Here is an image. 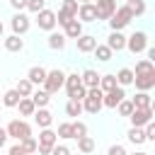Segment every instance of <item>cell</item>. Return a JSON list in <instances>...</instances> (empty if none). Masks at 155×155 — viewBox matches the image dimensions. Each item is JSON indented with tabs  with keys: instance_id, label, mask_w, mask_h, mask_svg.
Wrapping results in <instances>:
<instances>
[{
	"instance_id": "1f68e13d",
	"label": "cell",
	"mask_w": 155,
	"mask_h": 155,
	"mask_svg": "<svg viewBox=\"0 0 155 155\" xmlns=\"http://www.w3.org/2000/svg\"><path fill=\"white\" fill-rule=\"evenodd\" d=\"M126 138H128L133 145H143V143H145V133H143V128H136V126H131V128H128Z\"/></svg>"
},
{
	"instance_id": "603a6c76",
	"label": "cell",
	"mask_w": 155,
	"mask_h": 155,
	"mask_svg": "<svg viewBox=\"0 0 155 155\" xmlns=\"http://www.w3.org/2000/svg\"><path fill=\"white\" fill-rule=\"evenodd\" d=\"M131 104H133V109H148V107H153V97H150V92H136L131 97Z\"/></svg>"
},
{
	"instance_id": "11a10c76",
	"label": "cell",
	"mask_w": 155,
	"mask_h": 155,
	"mask_svg": "<svg viewBox=\"0 0 155 155\" xmlns=\"http://www.w3.org/2000/svg\"><path fill=\"white\" fill-rule=\"evenodd\" d=\"M0 104H2V94H0Z\"/></svg>"
},
{
	"instance_id": "816d5d0a",
	"label": "cell",
	"mask_w": 155,
	"mask_h": 155,
	"mask_svg": "<svg viewBox=\"0 0 155 155\" xmlns=\"http://www.w3.org/2000/svg\"><path fill=\"white\" fill-rule=\"evenodd\" d=\"M2 34H5V24L0 22V39H2Z\"/></svg>"
},
{
	"instance_id": "6da1fadb",
	"label": "cell",
	"mask_w": 155,
	"mask_h": 155,
	"mask_svg": "<svg viewBox=\"0 0 155 155\" xmlns=\"http://www.w3.org/2000/svg\"><path fill=\"white\" fill-rule=\"evenodd\" d=\"M131 19H133V15L128 12V7H126V5H119L116 12H114L107 22H109V29H111V31H121V29H126V27L131 24Z\"/></svg>"
},
{
	"instance_id": "d4e9b609",
	"label": "cell",
	"mask_w": 155,
	"mask_h": 155,
	"mask_svg": "<svg viewBox=\"0 0 155 155\" xmlns=\"http://www.w3.org/2000/svg\"><path fill=\"white\" fill-rule=\"evenodd\" d=\"M92 53H94V58H97L99 63H109V61L114 58V53H111V48H109L107 44H97Z\"/></svg>"
},
{
	"instance_id": "8992f818",
	"label": "cell",
	"mask_w": 155,
	"mask_h": 155,
	"mask_svg": "<svg viewBox=\"0 0 155 155\" xmlns=\"http://www.w3.org/2000/svg\"><path fill=\"white\" fill-rule=\"evenodd\" d=\"M36 27L41 29V31H53L56 29V12L53 10H48V7H44L39 15H36Z\"/></svg>"
},
{
	"instance_id": "cb8c5ba5",
	"label": "cell",
	"mask_w": 155,
	"mask_h": 155,
	"mask_svg": "<svg viewBox=\"0 0 155 155\" xmlns=\"http://www.w3.org/2000/svg\"><path fill=\"white\" fill-rule=\"evenodd\" d=\"M114 78H116V85L119 87H128V85H133V78L136 75H133V68H121Z\"/></svg>"
},
{
	"instance_id": "d590c367",
	"label": "cell",
	"mask_w": 155,
	"mask_h": 155,
	"mask_svg": "<svg viewBox=\"0 0 155 155\" xmlns=\"http://www.w3.org/2000/svg\"><path fill=\"white\" fill-rule=\"evenodd\" d=\"M56 136H58V138H63V140H70V138H73V126H70V121H61V124H58Z\"/></svg>"
},
{
	"instance_id": "e575fe53",
	"label": "cell",
	"mask_w": 155,
	"mask_h": 155,
	"mask_svg": "<svg viewBox=\"0 0 155 155\" xmlns=\"http://www.w3.org/2000/svg\"><path fill=\"white\" fill-rule=\"evenodd\" d=\"M36 145H39V143H36V138H34V136H29V138H22V140H19V148H22V153H24V155H34V153H36Z\"/></svg>"
},
{
	"instance_id": "ba28073f",
	"label": "cell",
	"mask_w": 155,
	"mask_h": 155,
	"mask_svg": "<svg viewBox=\"0 0 155 155\" xmlns=\"http://www.w3.org/2000/svg\"><path fill=\"white\" fill-rule=\"evenodd\" d=\"M153 107H148V109H133L131 111V116H128V121H131V126H136V128H143L148 121H153Z\"/></svg>"
},
{
	"instance_id": "5b68a950",
	"label": "cell",
	"mask_w": 155,
	"mask_h": 155,
	"mask_svg": "<svg viewBox=\"0 0 155 155\" xmlns=\"http://www.w3.org/2000/svg\"><path fill=\"white\" fill-rule=\"evenodd\" d=\"M126 48L136 56V53H143L148 48V34L145 31H133L131 36H126Z\"/></svg>"
},
{
	"instance_id": "b9f144b4",
	"label": "cell",
	"mask_w": 155,
	"mask_h": 155,
	"mask_svg": "<svg viewBox=\"0 0 155 155\" xmlns=\"http://www.w3.org/2000/svg\"><path fill=\"white\" fill-rule=\"evenodd\" d=\"M85 97H87V87H85V85H80V87H75V90H73V92L68 94V99H75V102H82Z\"/></svg>"
},
{
	"instance_id": "4316f807",
	"label": "cell",
	"mask_w": 155,
	"mask_h": 155,
	"mask_svg": "<svg viewBox=\"0 0 155 155\" xmlns=\"http://www.w3.org/2000/svg\"><path fill=\"white\" fill-rule=\"evenodd\" d=\"M126 7H128V12L133 15V19L136 17H143L145 15V10H148V5H145V0H128V2H124Z\"/></svg>"
},
{
	"instance_id": "f5cc1de1",
	"label": "cell",
	"mask_w": 155,
	"mask_h": 155,
	"mask_svg": "<svg viewBox=\"0 0 155 155\" xmlns=\"http://www.w3.org/2000/svg\"><path fill=\"white\" fill-rule=\"evenodd\" d=\"M133 155H150V153H145V150H138V153H133Z\"/></svg>"
},
{
	"instance_id": "8d00e7d4",
	"label": "cell",
	"mask_w": 155,
	"mask_h": 155,
	"mask_svg": "<svg viewBox=\"0 0 155 155\" xmlns=\"http://www.w3.org/2000/svg\"><path fill=\"white\" fill-rule=\"evenodd\" d=\"M65 114H68V116H80V114H82V102L68 99V102H65Z\"/></svg>"
},
{
	"instance_id": "ee69618b",
	"label": "cell",
	"mask_w": 155,
	"mask_h": 155,
	"mask_svg": "<svg viewBox=\"0 0 155 155\" xmlns=\"http://www.w3.org/2000/svg\"><path fill=\"white\" fill-rule=\"evenodd\" d=\"M143 133H145V143H153V140H155V124L148 121V124L143 126Z\"/></svg>"
},
{
	"instance_id": "60d3db41",
	"label": "cell",
	"mask_w": 155,
	"mask_h": 155,
	"mask_svg": "<svg viewBox=\"0 0 155 155\" xmlns=\"http://www.w3.org/2000/svg\"><path fill=\"white\" fill-rule=\"evenodd\" d=\"M44 7H46V0H27V12L31 15H39Z\"/></svg>"
},
{
	"instance_id": "d6986e66",
	"label": "cell",
	"mask_w": 155,
	"mask_h": 155,
	"mask_svg": "<svg viewBox=\"0 0 155 155\" xmlns=\"http://www.w3.org/2000/svg\"><path fill=\"white\" fill-rule=\"evenodd\" d=\"M29 99L34 102V107H36V109H44V107H48L51 94H48L46 90H41V87H34V92H31V97H29Z\"/></svg>"
},
{
	"instance_id": "4fadbf2b",
	"label": "cell",
	"mask_w": 155,
	"mask_h": 155,
	"mask_svg": "<svg viewBox=\"0 0 155 155\" xmlns=\"http://www.w3.org/2000/svg\"><path fill=\"white\" fill-rule=\"evenodd\" d=\"M133 85L138 92H150L155 87V73H145V75H136L133 78Z\"/></svg>"
},
{
	"instance_id": "4dcf8cb0",
	"label": "cell",
	"mask_w": 155,
	"mask_h": 155,
	"mask_svg": "<svg viewBox=\"0 0 155 155\" xmlns=\"http://www.w3.org/2000/svg\"><path fill=\"white\" fill-rule=\"evenodd\" d=\"M145 73H155V63H153V61H148V58H140V61L136 63L133 75H145Z\"/></svg>"
},
{
	"instance_id": "e0dca14e",
	"label": "cell",
	"mask_w": 155,
	"mask_h": 155,
	"mask_svg": "<svg viewBox=\"0 0 155 155\" xmlns=\"http://www.w3.org/2000/svg\"><path fill=\"white\" fill-rule=\"evenodd\" d=\"M2 46H5V51H10V53H19V51L24 48V39L17 36V34H10V36H2Z\"/></svg>"
},
{
	"instance_id": "9f6ffc18",
	"label": "cell",
	"mask_w": 155,
	"mask_h": 155,
	"mask_svg": "<svg viewBox=\"0 0 155 155\" xmlns=\"http://www.w3.org/2000/svg\"><path fill=\"white\" fill-rule=\"evenodd\" d=\"M0 124H2V116H0Z\"/></svg>"
},
{
	"instance_id": "3957f363",
	"label": "cell",
	"mask_w": 155,
	"mask_h": 155,
	"mask_svg": "<svg viewBox=\"0 0 155 155\" xmlns=\"http://www.w3.org/2000/svg\"><path fill=\"white\" fill-rule=\"evenodd\" d=\"M63 82H65V73L61 70V68H53V70H48L46 73V80H44V85H41V90H46L51 97L63 87Z\"/></svg>"
},
{
	"instance_id": "7402d4cb",
	"label": "cell",
	"mask_w": 155,
	"mask_h": 155,
	"mask_svg": "<svg viewBox=\"0 0 155 155\" xmlns=\"http://www.w3.org/2000/svg\"><path fill=\"white\" fill-rule=\"evenodd\" d=\"M80 82H82L87 90H90V87H99V73L92 70V68H87V70L80 73Z\"/></svg>"
},
{
	"instance_id": "9a60e30c",
	"label": "cell",
	"mask_w": 155,
	"mask_h": 155,
	"mask_svg": "<svg viewBox=\"0 0 155 155\" xmlns=\"http://www.w3.org/2000/svg\"><path fill=\"white\" fill-rule=\"evenodd\" d=\"M46 44H48V48L51 51H63L65 48V44H68V39L63 36V31H48V39H46Z\"/></svg>"
},
{
	"instance_id": "ffe728a7",
	"label": "cell",
	"mask_w": 155,
	"mask_h": 155,
	"mask_svg": "<svg viewBox=\"0 0 155 155\" xmlns=\"http://www.w3.org/2000/svg\"><path fill=\"white\" fill-rule=\"evenodd\" d=\"M36 143H39V145H48V148H53V145L58 143V136H56L53 128H39V138H36Z\"/></svg>"
},
{
	"instance_id": "f546056e",
	"label": "cell",
	"mask_w": 155,
	"mask_h": 155,
	"mask_svg": "<svg viewBox=\"0 0 155 155\" xmlns=\"http://www.w3.org/2000/svg\"><path fill=\"white\" fill-rule=\"evenodd\" d=\"M15 90H17V94H19V97H31L34 85H31L27 78H19V80H17V85H15Z\"/></svg>"
},
{
	"instance_id": "ac0fdd59",
	"label": "cell",
	"mask_w": 155,
	"mask_h": 155,
	"mask_svg": "<svg viewBox=\"0 0 155 155\" xmlns=\"http://www.w3.org/2000/svg\"><path fill=\"white\" fill-rule=\"evenodd\" d=\"M34 124L39 126V128H51V124H53V114L44 107V109H36L34 111Z\"/></svg>"
},
{
	"instance_id": "74e56055",
	"label": "cell",
	"mask_w": 155,
	"mask_h": 155,
	"mask_svg": "<svg viewBox=\"0 0 155 155\" xmlns=\"http://www.w3.org/2000/svg\"><path fill=\"white\" fill-rule=\"evenodd\" d=\"M116 111H119V116H131V111H133V104H131V99L126 97V99H121L119 104H116Z\"/></svg>"
},
{
	"instance_id": "836d02e7",
	"label": "cell",
	"mask_w": 155,
	"mask_h": 155,
	"mask_svg": "<svg viewBox=\"0 0 155 155\" xmlns=\"http://www.w3.org/2000/svg\"><path fill=\"white\" fill-rule=\"evenodd\" d=\"M114 87H119V85H116V78L111 73L109 75H99V90L102 92H111Z\"/></svg>"
},
{
	"instance_id": "7c38bea8",
	"label": "cell",
	"mask_w": 155,
	"mask_h": 155,
	"mask_svg": "<svg viewBox=\"0 0 155 155\" xmlns=\"http://www.w3.org/2000/svg\"><path fill=\"white\" fill-rule=\"evenodd\" d=\"M46 73H48V70H46L44 65H31V68L27 70V80H29L34 87H41L44 80H46Z\"/></svg>"
},
{
	"instance_id": "d6a6232c",
	"label": "cell",
	"mask_w": 155,
	"mask_h": 155,
	"mask_svg": "<svg viewBox=\"0 0 155 155\" xmlns=\"http://www.w3.org/2000/svg\"><path fill=\"white\" fill-rule=\"evenodd\" d=\"M82 82H80V75L78 73H65V82H63V87H65V92L70 94L75 87H80Z\"/></svg>"
},
{
	"instance_id": "484cf974",
	"label": "cell",
	"mask_w": 155,
	"mask_h": 155,
	"mask_svg": "<svg viewBox=\"0 0 155 155\" xmlns=\"http://www.w3.org/2000/svg\"><path fill=\"white\" fill-rule=\"evenodd\" d=\"M15 109H19V119H24V116H34V111H36V107H34V102H31L29 97H22L19 104H17Z\"/></svg>"
},
{
	"instance_id": "7dc6e473",
	"label": "cell",
	"mask_w": 155,
	"mask_h": 155,
	"mask_svg": "<svg viewBox=\"0 0 155 155\" xmlns=\"http://www.w3.org/2000/svg\"><path fill=\"white\" fill-rule=\"evenodd\" d=\"M10 5L17 10V12H22V10H27V0H10Z\"/></svg>"
},
{
	"instance_id": "c3c4849f",
	"label": "cell",
	"mask_w": 155,
	"mask_h": 155,
	"mask_svg": "<svg viewBox=\"0 0 155 155\" xmlns=\"http://www.w3.org/2000/svg\"><path fill=\"white\" fill-rule=\"evenodd\" d=\"M5 143H7V131H5V126H0V150L5 148Z\"/></svg>"
},
{
	"instance_id": "7bdbcfd3",
	"label": "cell",
	"mask_w": 155,
	"mask_h": 155,
	"mask_svg": "<svg viewBox=\"0 0 155 155\" xmlns=\"http://www.w3.org/2000/svg\"><path fill=\"white\" fill-rule=\"evenodd\" d=\"M70 19H75V17H73V15H68L65 10H58V12H56V24H58V27H65Z\"/></svg>"
},
{
	"instance_id": "5bb4252c",
	"label": "cell",
	"mask_w": 155,
	"mask_h": 155,
	"mask_svg": "<svg viewBox=\"0 0 155 155\" xmlns=\"http://www.w3.org/2000/svg\"><path fill=\"white\" fill-rule=\"evenodd\" d=\"M75 46H78L80 53H92L94 46H97V36H92V34H82V36L75 39Z\"/></svg>"
},
{
	"instance_id": "db71d44e",
	"label": "cell",
	"mask_w": 155,
	"mask_h": 155,
	"mask_svg": "<svg viewBox=\"0 0 155 155\" xmlns=\"http://www.w3.org/2000/svg\"><path fill=\"white\" fill-rule=\"evenodd\" d=\"M78 2H80V5H82V2H92V0H78Z\"/></svg>"
},
{
	"instance_id": "f6af8a7d",
	"label": "cell",
	"mask_w": 155,
	"mask_h": 155,
	"mask_svg": "<svg viewBox=\"0 0 155 155\" xmlns=\"http://www.w3.org/2000/svg\"><path fill=\"white\" fill-rule=\"evenodd\" d=\"M107 155H128V150H126V148H124L121 143H114V145H109Z\"/></svg>"
},
{
	"instance_id": "7a4b0ae2",
	"label": "cell",
	"mask_w": 155,
	"mask_h": 155,
	"mask_svg": "<svg viewBox=\"0 0 155 155\" xmlns=\"http://www.w3.org/2000/svg\"><path fill=\"white\" fill-rule=\"evenodd\" d=\"M5 131H7V138H15L17 143H19L22 138H29V136H31V126H29V121H24V119H12V121L5 126Z\"/></svg>"
},
{
	"instance_id": "bcb514c9",
	"label": "cell",
	"mask_w": 155,
	"mask_h": 155,
	"mask_svg": "<svg viewBox=\"0 0 155 155\" xmlns=\"http://www.w3.org/2000/svg\"><path fill=\"white\" fill-rule=\"evenodd\" d=\"M51 155H70V148L63 145V143H56V145L51 148Z\"/></svg>"
},
{
	"instance_id": "83f0119b",
	"label": "cell",
	"mask_w": 155,
	"mask_h": 155,
	"mask_svg": "<svg viewBox=\"0 0 155 155\" xmlns=\"http://www.w3.org/2000/svg\"><path fill=\"white\" fill-rule=\"evenodd\" d=\"M19 99H22V97L17 94V90H15V87L2 92V107H7V109H15V107L19 104Z\"/></svg>"
},
{
	"instance_id": "681fc988",
	"label": "cell",
	"mask_w": 155,
	"mask_h": 155,
	"mask_svg": "<svg viewBox=\"0 0 155 155\" xmlns=\"http://www.w3.org/2000/svg\"><path fill=\"white\" fill-rule=\"evenodd\" d=\"M7 155H24V153H22V148H19V143H15V145H12L10 150H7Z\"/></svg>"
},
{
	"instance_id": "277c9868",
	"label": "cell",
	"mask_w": 155,
	"mask_h": 155,
	"mask_svg": "<svg viewBox=\"0 0 155 155\" xmlns=\"http://www.w3.org/2000/svg\"><path fill=\"white\" fill-rule=\"evenodd\" d=\"M102 97H104V92H102L99 87H90V90H87V97L82 99V111H87V114H99V109H102Z\"/></svg>"
},
{
	"instance_id": "6f0895ef",
	"label": "cell",
	"mask_w": 155,
	"mask_h": 155,
	"mask_svg": "<svg viewBox=\"0 0 155 155\" xmlns=\"http://www.w3.org/2000/svg\"><path fill=\"white\" fill-rule=\"evenodd\" d=\"M124 2H128V0H124Z\"/></svg>"
},
{
	"instance_id": "ab89813d",
	"label": "cell",
	"mask_w": 155,
	"mask_h": 155,
	"mask_svg": "<svg viewBox=\"0 0 155 155\" xmlns=\"http://www.w3.org/2000/svg\"><path fill=\"white\" fill-rule=\"evenodd\" d=\"M78 7H80V2L78 0H61V10H65L68 15H78Z\"/></svg>"
},
{
	"instance_id": "44dd1931",
	"label": "cell",
	"mask_w": 155,
	"mask_h": 155,
	"mask_svg": "<svg viewBox=\"0 0 155 155\" xmlns=\"http://www.w3.org/2000/svg\"><path fill=\"white\" fill-rule=\"evenodd\" d=\"M85 31H82V22H78V19H70L65 27H63V36L65 39H78V36H82Z\"/></svg>"
},
{
	"instance_id": "30bf717a",
	"label": "cell",
	"mask_w": 155,
	"mask_h": 155,
	"mask_svg": "<svg viewBox=\"0 0 155 155\" xmlns=\"http://www.w3.org/2000/svg\"><path fill=\"white\" fill-rule=\"evenodd\" d=\"M78 22L82 24H90V22H97V10H94V2H82L78 7V15H75Z\"/></svg>"
},
{
	"instance_id": "8fae6325",
	"label": "cell",
	"mask_w": 155,
	"mask_h": 155,
	"mask_svg": "<svg viewBox=\"0 0 155 155\" xmlns=\"http://www.w3.org/2000/svg\"><path fill=\"white\" fill-rule=\"evenodd\" d=\"M121 99H126L124 87H114L111 92H104V97H102V107H107V109H116V104H119Z\"/></svg>"
},
{
	"instance_id": "f1b7e54d",
	"label": "cell",
	"mask_w": 155,
	"mask_h": 155,
	"mask_svg": "<svg viewBox=\"0 0 155 155\" xmlns=\"http://www.w3.org/2000/svg\"><path fill=\"white\" fill-rule=\"evenodd\" d=\"M94 148H97V143H94V138H92V136H82V138H78V150H80L82 155L94 153Z\"/></svg>"
},
{
	"instance_id": "9c48e42d",
	"label": "cell",
	"mask_w": 155,
	"mask_h": 155,
	"mask_svg": "<svg viewBox=\"0 0 155 155\" xmlns=\"http://www.w3.org/2000/svg\"><path fill=\"white\" fill-rule=\"evenodd\" d=\"M116 0H97L94 2V10H97V22L102 19V22H107L114 12H116Z\"/></svg>"
},
{
	"instance_id": "f907efd6",
	"label": "cell",
	"mask_w": 155,
	"mask_h": 155,
	"mask_svg": "<svg viewBox=\"0 0 155 155\" xmlns=\"http://www.w3.org/2000/svg\"><path fill=\"white\" fill-rule=\"evenodd\" d=\"M145 53H148V61H153V63H155V48H153V46H148V48H145Z\"/></svg>"
},
{
	"instance_id": "52a82bcc",
	"label": "cell",
	"mask_w": 155,
	"mask_h": 155,
	"mask_svg": "<svg viewBox=\"0 0 155 155\" xmlns=\"http://www.w3.org/2000/svg\"><path fill=\"white\" fill-rule=\"evenodd\" d=\"M10 27H12V34L22 36V34H27V31H29V27H31V19H29L24 12H15V15L10 17Z\"/></svg>"
},
{
	"instance_id": "f35d334b",
	"label": "cell",
	"mask_w": 155,
	"mask_h": 155,
	"mask_svg": "<svg viewBox=\"0 0 155 155\" xmlns=\"http://www.w3.org/2000/svg\"><path fill=\"white\" fill-rule=\"evenodd\" d=\"M70 126H73V138L75 140L82 138V136H87V124L85 121H70Z\"/></svg>"
},
{
	"instance_id": "2e32d148",
	"label": "cell",
	"mask_w": 155,
	"mask_h": 155,
	"mask_svg": "<svg viewBox=\"0 0 155 155\" xmlns=\"http://www.w3.org/2000/svg\"><path fill=\"white\" fill-rule=\"evenodd\" d=\"M107 46L111 48V53L124 51V48H126V36H124V31H111L109 39H107Z\"/></svg>"
}]
</instances>
